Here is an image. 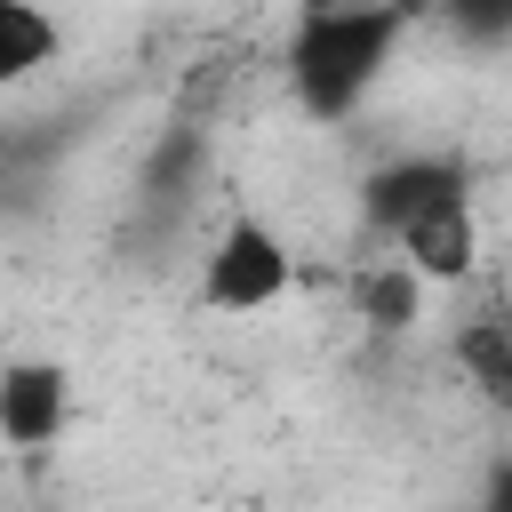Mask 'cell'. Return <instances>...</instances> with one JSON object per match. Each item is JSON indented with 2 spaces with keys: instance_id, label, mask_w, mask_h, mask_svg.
Instances as JSON below:
<instances>
[{
  "instance_id": "3957f363",
  "label": "cell",
  "mask_w": 512,
  "mask_h": 512,
  "mask_svg": "<svg viewBox=\"0 0 512 512\" xmlns=\"http://www.w3.org/2000/svg\"><path fill=\"white\" fill-rule=\"evenodd\" d=\"M448 200H464V168H456L448 152H392V160L368 168V184H360V216H368L384 240H400L416 216H432V208H448Z\"/></svg>"
},
{
  "instance_id": "7a4b0ae2",
  "label": "cell",
  "mask_w": 512,
  "mask_h": 512,
  "mask_svg": "<svg viewBox=\"0 0 512 512\" xmlns=\"http://www.w3.org/2000/svg\"><path fill=\"white\" fill-rule=\"evenodd\" d=\"M288 288H296V248L264 216H232L200 256V312L248 320V312H272Z\"/></svg>"
},
{
  "instance_id": "52a82bcc",
  "label": "cell",
  "mask_w": 512,
  "mask_h": 512,
  "mask_svg": "<svg viewBox=\"0 0 512 512\" xmlns=\"http://www.w3.org/2000/svg\"><path fill=\"white\" fill-rule=\"evenodd\" d=\"M56 48H64V32H56L48 8H32V0H0V88H24L32 72H48Z\"/></svg>"
},
{
  "instance_id": "8992f818",
  "label": "cell",
  "mask_w": 512,
  "mask_h": 512,
  "mask_svg": "<svg viewBox=\"0 0 512 512\" xmlns=\"http://www.w3.org/2000/svg\"><path fill=\"white\" fill-rule=\"evenodd\" d=\"M448 352H456V376L480 392V408L512 416V320H464Z\"/></svg>"
},
{
  "instance_id": "6da1fadb",
  "label": "cell",
  "mask_w": 512,
  "mask_h": 512,
  "mask_svg": "<svg viewBox=\"0 0 512 512\" xmlns=\"http://www.w3.org/2000/svg\"><path fill=\"white\" fill-rule=\"evenodd\" d=\"M400 32H408L400 8H304L296 32H288L296 104H304L312 120H352V112L376 96Z\"/></svg>"
},
{
  "instance_id": "ba28073f",
  "label": "cell",
  "mask_w": 512,
  "mask_h": 512,
  "mask_svg": "<svg viewBox=\"0 0 512 512\" xmlns=\"http://www.w3.org/2000/svg\"><path fill=\"white\" fill-rule=\"evenodd\" d=\"M416 304H424V288H416L400 264H368V272L352 280V312H360L368 328H384V336L416 328Z\"/></svg>"
},
{
  "instance_id": "9c48e42d",
  "label": "cell",
  "mask_w": 512,
  "mask_h": 512,
  "mask_svg": "<svg viewBox=\"0 0 512 512\" xmlns=\"http://www.w3.org/2000/svg\"><path fill=\"white\" fill-rule=\"evenodd\" d=\"M480 512H512V456L488 464V480H480Z\"/></svg>"
},
{
  "instance_id": "5b68a950",
  "label": "cell",
  "mask_w": 512,
  "mask_h": 512,
  "mask_svg": "<svg viewBox=\"0 0 512 512\" xmlns=\"http://www.w3.org/2000/svg\"><path fill=\"white\" fill-rule=\"evenodd\" d=\"M392 248H400L392 264H400L416 288H456V280H472V264H480V216H472V200H448V208L416 216Z\"/></svg>"
},
{
  "instance_id": "277c9868",
  "label": "cell",
  "mask_w": 512,
  "mask_h": 512,
  "mask_svg": "<svg viewBox=\"0 0 512 512\" xmlns=\"http://www.w3.org/2000/svg\"><path fill=\"white\" fill-rule=\"evenodd\" d=\"M64 424H72V368L40 360V352L0 360V448L40 456L64 440Z\"/></svg>"
}]
</instances>
